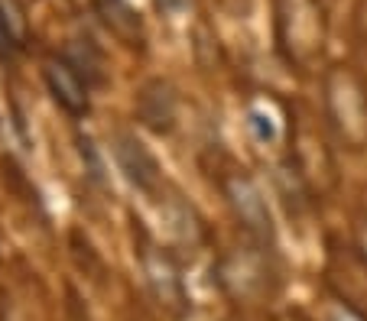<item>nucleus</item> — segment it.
<instances>
[{"label":"nucleus","mask_w":367,"mask_h":321,"mask_svg":"<svg viewBox=\"0 0 367 321\" xmlns=\"http://www.w3.org/2000/svg\"><path fill=\"white\" fill-rule=\"evenodd\" d=\"M46 85H49L53 97L68 114L82 117L88 110V88L91 85H88V78L68 59H53V62L46 65Z\"/></svg>","instance_id":"4"},{"label":"nucleus","mask_w":367,"mask_h":321,"mask_svg":"<svg viewBox=\"0 0 367 321\" xmlns=\"http://www.w3.org/2000/svg\"><path fill=\"white\" fill-rule=\"evenodd\" d=\"M357 250L367 257V214L361 217V224H357Z\"/></svg>","instance_id":"9"},{"label":"nucleus","mask_w":367,"mask_h":321,"mask_svg":"<svg viewBox=\"0 0 367 321\" xmlns=\"http://www.w3.org/2000/svg\"><path fill=\"white\" fill-rule=\"evenodd\" d=\"M247 127L260 143H276L283 137V120L276 117L270 101H254L247 107Z\"/></svg>","instance_id":"6"},{"label":"nucleus","mask_w":367,"mask_h":321,"mask_svg":"<svg viewBox=\"0 0 367 321\" xmlns=\"http://www.w3.org/2000/svg\"><path fill=\"white\" fill-rule=\"evenodd\" d=\"M280 49L292 65L309 68L325 46V7L322 0H276Z\"/></svg>","instance_id":"2"},{"label":"nucleus","mask_w":367,"mask_h":321,"mask_svg":"<svg viewBox=\"0 0 367 321\" xmlns=\"http://www.w3.org/2000/svg\"><path fill=\"white\" fill-rule=\"evenodd\" d=\"M23 46V17L13 0H0V52L10 55Z\"/></svg>","instance_id":"7"},{"label":"nucleus","mask_w":367,"mask_h":321,"mask_svg":"<svg viewBox=\"0 0 367 321\" xmlns=\"http://www.w3.org/2000/svg\"><path fill=\"white\" fill-rule=\"evenodd\" d=\"M227 198L234 204V211H238L244 231L267 250V240L273 244V221H270L267 198L260 195L257 182H250L247 175H234V179L227 182Z\"/></svg>","instance_id":"3"},{"label":"nucleus","mask_w":367,"mask_h":321,"mask_svg":"<svg viewBox=\"0 0 367 321\" xmlns=\"http://www.w3.org/2000/svg\"><path fill=\"white\" fill-rule=\"evenodd\" d=\"M325 321H367V315L361 309H355L351 302L338 299V305L328 311V315H325Z\"/></svg>","instance_id":"8"},{"label":"nucleus","mask_w":367,"mask_h":321,"mask_svg":"<svg viewBox=\"0 0 367 321\" xmlns=\"http://www.w3.org/2000/svg\"><path fill=\"white\" fill-rule=\"evenodd\" d=\"M114 153H117V166L124 169V175H127L140 192H153V188H156V182H160V166H156V159L147 153V146H143L140 139L120 137Z\"/></svg>","instance_id":"5"},{"label":"nucleus","mask_w":367,"mask_h":321,"mask_svg":"<svg viewBox=\"0 0 367 321\" xmlns=\"http://www.w3.org/2000/svg\"><path fill=\"white\" fill-rule=\"evenodd\" d=\"M325 117L348 150L367 146V85L355 68L338 65L325 75Z\"/></svg>","instance_id":"1"}]
</instances>
